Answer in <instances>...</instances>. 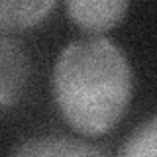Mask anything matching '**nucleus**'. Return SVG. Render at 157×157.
Here are the masks:
<instances>
[{
  "label": "nucleus",
  "instance_id": "nucleus-4",
  "mask_svg": "<svg viewBox=\"0 0 157 157\" xmlns=\"http://www.w3.org/2000/svg\"><path fill=\"white\" fill-rule=\"evenodd\" d=\"M12 157H106L96 145L67 136L29 137L14 149Z\"/></svg>",
  "mask_w": 157,
  "mask_h": 157
},
{
  "label": "nucleus",
  "instance_id": "nucleus-2",
  "mask_svg": "<svg viewBox=\"0 0 157 157\" xmlns=\"http://www.w3.org/2000/svg\"><path fill=\"white\" fill-rule=\"evenodd\" d=\"M29 78V61L22 43L0 36V108L22 98Z\"/></svg>",
  "mask_w": 157,
  "mask_h": 157
},
{
  "label": "nucleus",
  "instance_id": "nucleus-5",
  "mask_svg": "<svg viewBox=\"0 0 157 157\" xmlns=\"http://www.w3.org/2000/svg\"><path fill=\"white\" fill-rule=\"evenodd\" d=\"M57 6L55 0H18V2H0V32H16L39 24Z\"/></svg>",
  "mask_w": 157,
  "mask_h": 157
},
{
  "label": "nucleus",
  "instance_id": "nucleus-3",
  "mask_svg": "<svg viewBox=\"0 0 157 157\" xmlns=\"http://www.w3.org/2000/svg\"><path fill=\"white\" fill-rule=\"evenodd\" d=\"M130 4L124 0H71L67 14L78 28L88 33L108 32L126 16Z\"/></svg>",
  "mask_w": 157,
  "mask_h": 157
},
{
  "label": "nucleus",
  "instance_id": "nucleus-6",
  "mask_svg": "<svg viewBox=\"0 0 157 157\" xmlns=\"http://www.w3.org/2000/svg\"><path fill=\"white\" fill-rule=\"evenodd\" d=\"M118 157H157V118L136 128L122 144Z\"/></svg>",
  "mask_w": 157,
  "mask_h": 157
},
{
  "label": "nucleus",
  "instance_id": "nucleus-1",
  "mask_svg": "<svg viewBox=\"0 0 157 157\" xmlns=\"http://www.w3.org/2000/svg\"><path fill=\"white\" fill-rule=\"evenodd\" d=\"M134 90L128 57L108 37L75 39L53 67V96L61 116L85 136L110 132L126 114Z\"/></svg>",
  "mask_w": 157,
  "mask_h": 157
}]
</instances>
